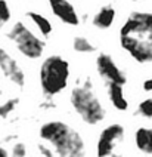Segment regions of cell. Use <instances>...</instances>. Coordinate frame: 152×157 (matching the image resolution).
Segmentation results:
<instances>
[{"instance_id":"cell-1","label":"cell","mask_w":152,"mask_h":157,"mask_svg":"<svg viewBox=\"0 0 152 157\" xmlns=\"http://www.w3.org/2000/svg\"><path fill=\"white\" fill-rule=\"evenodd\" d=\"M120 44L136 62H152V12H132L120 28Z\"/></svg>"},{"instance_id":"cell-2","label":"cell","mask_w":152,"mask_h":157,"mask_svg":"<svg viewBox=\"0 0 152 157\" xmlns=\"http://www.w3.org/2000/svg\"><path fill=\"white\" fill-rule=\"evenodd\" d=\"M40 140L47 142L58 156H81L86 151V142L78 131L61 120H50L40 126Z\"/></svg>"},{"instance_id":"cell-3","label":"cell","mask_w":152,"mask_h":157,"mask_svg":"<svg viewBox=\"0 0 152 157\" xmlns=\"http://www.w3.org/2000/svg\"><path fill=\"white\" fill-rule=\"evenodd\" d=\"M70 104L72 110L78 114V117L89 126L99 124L107 116L105 107L102 105L100 99L95 94L92 82L89 78L84 80L83 85H78L71 90Z\"/></svg>"},{"instance_id":"cell-4","label":"cell","mask_w":152,"mask_h":157,"mask_svg":"<svg viewBox=\"0 0 152 157\" xmlns=\"http://www.w3.org/2000/svg\"><path fill=\"white\" fill-rule=\"evenodd\" d=\"M38 77L42 92L46 98H53L68 86L70 62L61 55H50L42 64Z\"/></svg>"},{"instance_id":"cell-5","label":"cell","mask_w":152,"mask_h":157,"mask_svg":"<svg viewBox=\"0 0 152 157\" xmlns=\"http://www.w3.org/2000/svg\"><path fill=\"white\" fill-rule=\"evenodd\" d=\"M8 37L16 46L18 52L28 59H38L45 52V40L34 34L24 22H16L15 25H12Z\"/></svg>"},{"instance_id":"cell-6","label":"cell","mask_w":152,"mask_h":157,"mask_svg":"<svg viewBox=\"0 0 152 157\" xmlns=\"http://www.w3.org/2000/svg\"><path fill=\"white\" fill-rule=\"evenodd\" d=\"M125 129L120 123H112L103 128L96 142V153L98 156H111L115 148L124 141Z\"/></svg>"},{"instance_id":"cell-7","label":"cell","mask_w":152,"mask_h":157,"mask_svg":"<svg viewBox=\"0 0 152 157\" xmlns=\"http://www.w3.org/2000/svg\"><path fill=\"white\" fill-rule=\"evenodd\" d=\"M96 68H98V73L107 82L120 83V85H125L127 83V77H125L124 71L117 65V62L112 59V56L108 55V53H99L98 55Z\"/></svg>"},{"instance_id":"cell-8","label":"cell","mask_w":152,"mask_h":157,"mask_svg":"<svg viewBox=\"0 0 152 157\" xmlns=\"http://www.w3.org/2000/svg\"><path fill=\"white\" fill-rule=\"evenodd\" d=\"M0 71L16 87L22 89L25 86V73L19 67L18 62L15 61L3 48H0Z\"/></svg>"},{"instance_id":"cell-9","label":"cell","mask_w":152,"mask_h":157,"mask_svg":"<svg viewBox=\"0 0 152 157\" xmlns=\"http://www.w3.org/2000/svg\"><path fill=\"white\" fill-rule=\"evenodd\" d=\"M47 2H49V6L52 9L53 15L59 21H62L63 24L72 27L80 24V17H78L75 8L68 0H47Z\"/></svg>"},{"instance_id":"cell-10","label":"cell","mask_w":152,"mask_h":157,"mask_svg":"<svg viewBox=\"0 0 152 157\" xmlns=\"http://www.w3.org/2000/svg\"><path fill=\"white\" fill-rule=\"evenodd\" d=\"M108 96H109V101H111V104L114 105L115 110L127 111L128 101H127V98L124 95V85L108 82Z\"/></svg>"},{"instance_id":"cell-11","label":"cell","mask_w":152,"mask_h":157,"mask_svg":"<svg viewBox=\"0 0 152 157\" xmlns=\"http://www.w3.org/2000/svg\"><path fill=\"white\" fill-rule=\"evenodd\" d=\"M114 21H115V9L111 5H105L95 13L92 24L99 30H108L112 27Z\"/></svg>"},{"instance_id":"cell-12","label":"cell","mask_w":152,"mask_h":157,"mask_svg":"<svg viewBox=\"0 0 152 157\" xmlns=\"http://www.w3.org/2000/svg\"><path fill=\"white\" fill-rule=\"evenodd\" d=\"M136 148L143 154H152V128H139L134 132Z\"/></svg>"},{"instance_id":"cell-13","label":"cell","mask_w":152,"mask_h":157,"mask_svg":"<svg viewBox=\"0 0 152 157\" xmlns=\"http://www.w3.org/2000/svg\"><path fill=\"white\" fill-rule=\"evenodd\" d=\"M27 17L31 19V22H33V24L38 28V31L45 36V37H47V36L52 34L53 27H52V24H50V21H49L46 17H43L42 13L30 10V12H27Z\"/></svg>"},{"instance_id":"cell-14","label":"cell","mask_w":152,"mask_h":157,"mask_svg":"<svg viewBox=\"0 0 152 157\" xmlns=\"http://www.w3.org/2000/svg\"><path fill=\"white\" fill-rule=\"evenodd\" d=\"M72 49L78 53H93L96 52V46L90 42L87 37L83 36H77L72 40Z\"/></svg>"},{"instance_id":"cell-15","label":"cell","mask_w":152,"mask_h":157,"mask_svg":"<svg viewBox=\"0 0 152 157\" xmlns=\"http://www.w3.org/2000/svg\"><path fill=\"white\" fill-rule=\"evenodd\" d=\"M18 104H19V98H16V96L9 98L8 101H5L3 104H0V119L9 117V114L13 113V110L16 108Z\"/></svg>"},{"instance_id":"cell-16","label":"cell","mask_w":152,"mask_h":157,"mask_svg":"<svg viewBox=\"0 0 152 157\" xmlns=\"http://www.w3.org/2000/svg\"><path fill=\"white\" fill-rule=\"evenodd\" d=\"M137 113L145 119H152V98L143 99L142 102L137 105Z\"/></svg>"},{"instance_id":"cell-17","label":"cell","mask_w":152,"mask_h":157,"mask_svg":"<svg viewBox=\"0 0 152 157\" xmlns=\"http://www.w3.org/2000/svg\"><path fill=\"white\" fill-rule=\"evenodd\" d=\"M10 21V9L6 0H0V25H5Z\"/></svg>"},{"instance_id":"cell-18","label":"cell","mask_w":152,"mask_h":157,"mask_svg":"<svg viewBox=\"0 0 152 157\" xmlns=\"http://www.w3.org/2000/svg\"><path fill=\"white\" fill-rule=\"evenodd\" d=\"M12 154L13 156H27V147L24 142H16L13 144V148H12Z\"/></svg>"},{"instance_id":"cell-19","label":"cell","mask_w":152,"mask_h":157,"mask_svg":"<svg viewBox=\"0 0 152 157\" xmlns=\"http://www.w3.org/2000/svg\"><path fill=\"white\" fill-rule=\"evenodd\" d=\"M38 153H40L42 156H53L55 154L53 150H50V145H49V144H47V145L40 144V145H38Z\"/></svg>"},{"instance_id":"cell-20","label":"cell","mask_w":152,"mask_h":157,"mask_svg":"<svg viewBox=\"0 0 152 157\" xmlns=\"http://www.w3.org/2000/svg\"><path fill=\"white\" fill-rule=\"evenodd\" d=\"M143 90H146V92H152V78H148V80H145L143 82Z\"/></svg>"},{"instance_id":"cell-21","label":"cell","mask_w":152,"mask_h":157,"mask_svg":"<svg viewBox=\"0 0 152 157\" xmlns=\"http://www.w3.org/2000/svg\"><path fill=\"white\" fill-rule=\"evenodd\" d=\"M6 156H9V151L5 148V147L0 145V157H6Z\"/></svg>"},{"instance_id":"cell-22","label":"cell","mask_w":152,"mask_h":157,"mask_svg":"<svg viewBox=\"0 0 152 157\" xmlns=\"http://www.w3.org/2000/svg\"><path fill=\"white\" fill-rule=\"evenodd\" d=\"M0 95H2V86H0Z\"/></svg>"}]
</instances>
